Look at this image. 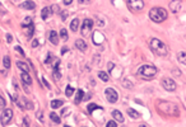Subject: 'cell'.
Masks as SVG:
<instances>
[{
    "label": "cell",
    "instance_id": "obj_20",
    "mask_svg": "<svg viewBox=\"0 0 186 127\" xmlns=\"http://www.w3.org/2000/svg\"><path fill=\"white\" fill-rule=\"evenodd\" d=\"M51 14V8H43L42 9V13H41V18H42L43 20H46L47 18H49V15Z\"/></svg>",
    "mask_w": 186,
    "mask_h": 127
},
{
    "label": "cell",
    "instance_id": "obj_45",
    "mask_svg": "<svg viewBox=\"0 0 186 127\" xmlns=\"http://www.w3.org/2000/svg\"><path fill=\"white\" fill-rule=\"evenodd\" d=\"M23 125H24V126H29V122H28V118L27 117L24 118V123H23Z\"/></svg>",
    "mask_w": 186,
    "mask_h": 127
},
{
    "label": "cell",
    "instance_id": "obj_26",
    "mask_svg": "<svg viewBox=\"0 0 186 127\" xmlns=\"http://www.w3.org/2000/svg\"><path fill=\"white\" fill-rule=\"evenodd\" d=\"M87 109H88V112H89V113H92V112L96 111V109H102V107L97 105L96 103H89V104H88V107H87Z\"/></svg>",
    "mask_w": 186,
    "mask_h": 127
},
{
    "label": "cell",
    "instance_id": "obj_41",
    "mask_svg": "<svg viewBox=\"0 0 186 127\" xmlns=\"http://www.w3.org/2000/svg\"><path fill=\"white\" fill-rule=\"evenodd\" d=\"M63 3H64V5H70L73 3V0H63Z\"/></svg>",
    "mask_w": 186,
    "mask_h": 127
},
{
    "label": "cell",
    "instance_id": "obj_27",
    "mask_svg": "<svg viewBox=\"0 0 186 127\" xmlns=\"http://www.w3.org/2000/svg\"><path fill=\"white\" fill-rule=\"evenodd\" d=\"M31 24H33V23H32V18H31V17H27V18H24V20L22 22V27L23 28H27Z\"/></svg>",
    "mask_w": 186,
    "mask_h": 127
},
{
    "label": "cell",
    "instance_id": "obj_35",
    "mask_svg": "<svg viewBox=\"0 0 186 127\" xmlns=\"http://www.w3.org/2000/svg\"><path fill=\"white\" fill-rule=\"evenodd\" d=\"M122 85H124V87H128V88H130V89H131V88H133V85L130 84V83H129V80H124V83H122Z\"/></svg>",
    "mask_w": 186,
    "mask_h": 127
},
{
    "label": "cell",
    "instance_id": "obj_34",
    "mask_svg": "<svg viewBox=\"0 0 186 127\" xmlns=\"http://www.w3.org/2000/svg\"><path fill=\"white\" fill-rule=\"evenodd\" d=\"M106 126H107V127H117V123L115 122V121H110V122H108Z\"/></svg>",
    "mask_w": 186,
    "mask_h": 127
},
{
    "label": "cell",
    "instance_id": "obj_37",
    "mask_svg": "<svg viewBox=\"0 0 186 127\" xmlns=\"http://www.w3.org/2000/svg\"><path fill=\"white\" fill-rule=\"evenodd\" d=\"M37 118L41 121V122H45V121H43V117H42V112H41V111L37 112Z\"/></svg>",
    "mask_w": 186,
    "mask_h": 127
},
{
    "label": "cell",
    "instance_id": "obj_18",
    "mask_svg": "<svg viewBox=\"0 0 186 127\" xmlns=\"http://www.w3.org/2000/svg\"><path fill=\"white\" fill-rule=\"evenodd\" d=\"M177 60H179L182 65H185L186 66V52L185 51H180L179 54H177Z\"/></svg>",
    "mask_w": 186,
    "mask_h": 127
},
{
    "label": "cell",
    "instance_id": "obj_7",
    "mask_svg": "<svg viewBox=\"0 0 186 127\" xmlns=\"http://www.w3.org/2000/svg\"><path fill=\"white\" fill-rule=\"evenodd\" d=\"M105 95H106V99L110 103H116L117 99H119V93L114 88H107L105 90Z\"/></svg>",
    "mask_w": 186,
    "mask_h": 127
},
{
    "label": "cell",
    "instance_id": "obj_46",
    "mask_svg": "<svg viewBox=\"0 0 186 127\" xmlns=\"http://www.w3.org/2000/svg\"><path fill=\"white\" fill-rule=\"evenodd\" d=\"M61 17H63V19H65L66 17H68V14L66 13H63V14H61Z\"/></svg>",
    "mask_w": 186,
    "mask_h": 127
},
{
    "label": "cell",
    "instance_id": "obj_1",
    "mask_svg": "<svg viewBox=\"0 0 186 127\" xmlns=\"http://www.w3.org/2000/svg\"><path fill=\"white\" fill-rule=\"evenodd\" d=\"M149 47L156 55L158 56H168L170 54V48L163 41L158 40V38H152L149 41Z\"/></svg>",
    "mask_w": 186,
    "mask_h": 127
},
{
    "label": "cell",
    "instance_id": "obj_23",
    "mask_svg": "<svg viewBox=\"0 0 186 127\" xmlns=\"http://www.w3.org/2000/svg\"><path fill=\"white\" fill-rule=\"evenodd\" d=\"M97 75H98V78L101 79L102 81H106V83H107L108 80H110V76H108V74L105 73V71H98V73H97Z\"/></svg>",
    "mask_w": 186,
    "mask_h": 127
},
{
    "label": "cell",
    "instance_id": "obj_19",
    "mask_svg": "<svg viewBox=\"0 0 186 127\" xmlns=\"http://www.w3.org/2000/svg\"><path fill=\"white\" fill-rule=\"evenodd\" d=\"M17 66L19 67L22 71H24V73H29V67H28V65L26 64V62H23V61H17Z\"/></svg>",
    "mask_w": 186,
    "mask_h": 127
},
{
    "label": "cell",
    "instance_id": "obj_32",
    "mask_svg": "<svg viewBox=\"0 0 186 127\" xmlns=\"http://www.w3.org/2000/svg\"><path fill=\"white\" fill-rule=\"evenodd\" d=\"M5 105H7V102H5V99L3 98V95L0 94V109H4Z\"/></svg>",
    "mask_w": 186,
    "mask_h": 127
},
{
    "label": "cell",
    "instance_id": "obj_5",
    "mask_svg": "<svg viewBox=\"0 0 186 127\" xmlns=\"http://www.w3.org/2000/svg\"><path fill=\"white\" fill-rule=\"evenodd\" d=\"M11 118H13V111L10 108H7V109H3L1 112V116H0V122H1L3 126H8L10 123Z\"/></svg>",
    "mask_w": 186,
    "mask_h": 127
},
{
    "label": "cell",
    "instance_id": "obj_33",
    "mask_svg": "<svg viewBox=\"0 0 186 127\" xmlns=\"http://www.w3.org/2000/svg\"><path fill=\"white\" fill-rule=\"evenodd\" d=\"M51 13H60V8H59V5H52L51 7Z\"/></svg>",
    "mask_w": 186,
    "mask_h": 127
},
{
    "label": "cell",
    "instance_id": "obj_30",
    "mask_svg": "<svg viewBox=\"0 0 186 127\" xmlns=\"http://www.w3.org/2000/svg\"><path fill=\"white\" fill-rule=\"evenodd\" d=\"M74 89H73L72 87H70V85H68L66 87V90H65V94H66V97H72L73 95V93H74Z\"/></svg>",
    "mask_w": 186,
    "mask_h": 127
},
{
    "label": "cell",
    "instance_id": "obj_25",
    "mask_svg": "<svg viewBox=\"0 0 186 127\" xmlns=\"http://www.w3.org/2000/svg\"><path fill=\"white\" fill-rule=\"evenodd\" d=\"M50 118H51V121L52 122H55L56 125H59V123L61 122V120H60V117L57 116V114L55 113V112H51V113H50Z\"/></svg>",
    "mask_w": 186,
    "mask_h": 127
},
{
    "label": "cell",
    "instance_id": "obj_10",
    "mask_svg": "<svg viewBox=\"0 0 186 127\" xmlns=\"http://www.w3.org/2000/svg\"><path fill=\"white\" fill-rule=\"evenodd\" d=\"M56 62L54 65V78L56 80H60L61 79V74H60V60H57L56 58Z\"/></svg>",
    "mask_w": 186,
    "mask_h": 127
},
{
    "label": "cell",
    "instance_id": "obj_6",
    "mask_svg": "<svg viewBox=\"0 0 186 127\" xmlns=\"http://www.w3.org/2000/svg\"><path fill=\"white\" fill-rule=\"evenodd\" d=\"M92 27H93V20L87 18L83 20V24H82V28H80V33L83 37H88L91 34V31H92Z\"/></svg>",
    "mask_w": 186,
    "mask_h": 127
},
{
    "label": "cell",
    "instance_id": "obj_13",
    "mask_svg": "<svg viewBox=\"0 0 186 127\" xmlns=\"http://www.w3.org/2000/svg\"><path fill=\"white\" fill-rule=\"evenodd\" d=\"M111 114H112V117H114V120H116V122H124V116L120 111L114 109V111L111 112Z\"/></svg>",
    "mask_w": 186,
    "mask_h": 127
},
{
    "label": "cell",
    "instance_id": "obj_40",
    "mask_svg": "<svg viewBox=\"0 0 186 127\" xmlns=\"http://www.w3.org/2000/svg\"><path fill=\"white\" fill-rule=\"evenodd\" d=\"M42 81H43V84L46 85V88H47V89H50V88H51V87H50V84H49V83H47V80H46L45 78H42Z\"/></svg>",
    "mask_w": 186,
    "mask_h": 127
},
{
    "label": "cell",
    "instance_id": "obj_17",
    "mask_svg": "<svg viewBox=\"0 0 186 127\" xmlns=\"http://www.w3.org/2000/svg\"><path fill=\"white\" fill-rule=\"evenodd\" d=\"M83 95H84V91L82 89H78L76 90V94H75V104H79V103L82 102V99H83Z\"/></svg>",
    "mask_w": 186,
    "mask_h": 127
},
{
    "label": "cell",
    "instance_id": "obj_16",
    "mask_svg": "<svg viewBox=\"0 0 186 127\" xmlns=\"http://www.w3.org/2000/svg\"><path fill=\"white\" fill-rule=\"evenodd\" d=\"M102 41H103V36L102 34H99L98 32H94L93 33V43L94 45H99V43H102Z\"/></svg>",
    "mask_w": 186,
    "mask_h": 127
},
{
    "label": "cell",
    "instance_id": "obj_8",
    "mask_svg": "<svg viewBox=\"0 0 186 127\" xmlns=\"http://www.w3.org/2000/svg\"><path fill=\"white\" fill-rule=\"evenodd\" d=\"M161 84H162V87H163L167 91H175V90H176V88H177L176 83L173 81L172 79H170V78H164V79H162Z\"/></svg>",
    "mask_w": 186,
    "mask_h": 127
},
{
    "label": "cell",
    "instance_id": "obj_43",
    "mask_svg": "<svg viewBox=\"0 0 186 127\" xmlns=\"http://www.w3.org/2000/svg\"><path fill=\"white\" fill-rule=\"evenodd\" d=\"M37 46H38V41L33 40V42H32V47H37Z\"/></svg>",
    "mask_w": 186,
    "mask_h": 127
},
{
    "label": "cell",
    "instance_id": "obj_22",
    "mask_svg": "<svg viewBox=\"0 0 186 127\" xmlns=\"http://www.w3.org/2000/svg\"><path fill=\"white\" fill-rule=\"evenodd\" d=\"M78 27H79V19L74 18L72 20V23H70V29H72L73 32H76L78 31Z\"/></svg>",
    "mask_w": 186,
    "mask_h": 127
},
{
    "label": "cell",
    "instance_id": "obj_28",
    "mask_svg": "<svg viewBox=\"0 0 186 127\" xmlns=\"http://www.w3.org/2000/svg\"><path fill=\"white\" fill-rule=\"evenodd\" d=\"M3 65H4L5 69H9V67H10V58H9V56H4V58H3Z\"/></svg>",
    "mask_w": 186,
    "mask_h": 127
},
{
    "label": "cell",
    "instance_id": "obj_3",
    "mask_svg": "<svg viewBox=\"0 0 186 127\" xmlns=\"http://www.w3.org/2000/svg\"><path fill=\"white\" fill-rule=\"evenodd\" d=\"M157 67L153 66V65H143L138 69V75L144 79H150L157 75Z\"/></svg>",
    "mask_w": 186,
    "mask_h": 127
},
{
    "label": "cell",
    "instance_id": "obj_44",
    "mask_svg": "<svg viewBox=\"0 0 186 127\" xmlns=\"http://www.w3.org/2000/svg\"><path fill=\"white\" fill-rule=\"evenodd\" d=\"M7 40H8V42H9V43H10V42H11V41H13V37H11V36H10V34H7Z\"/></svg>",
    "mask_w": 186,
    "mask_h": 127
},
{
    "label": "cell",
    "instance_id": "obj_15",
    "mask_svg": "<svg viewBox=\"0 0 186 127\" xmlns=\"http://www.w3.org/2000/svg\"><path fill=\"white\" fill-rule=\"evenodd\" d=\"M20 79H22L23 83H24L26 85H31V84H32V79H31V76H29L28 73H24V71H23L22 75H20Z\"/></svg>",
    "mask_w": 186,
    "mask_h": 127
},
{
    "label": "cell",
    "instance_id": "obj_9",
    "mask_svg": "<svg viewBox=\"0 0 186 127\" xmlns=\"http://www.w3.org/2000/svg\"><path fill=\"white\" fill-rule=\"evenodd\" d=\"M170 10H172L173 13H177V11L181 10V1L180 0H172L170 3Z\"/></svg>",
    "mask_w": 186,
    "mask_h": 127
},
{
    "label": "cell",
    "instance_id": "obj_42",
    "mask_svg": "<svg viewBox=\"0 0 186 127\" xmlns=\"http://www.w3.org/2000/svg\"><path fill=\"white\" fill-rule=\"evenodd\" d=\"M78 1H79V4H84V3L85 4H89V0H78Z\"/></svg>",
    "mask_w": 186,
    "mask_h": 127
},
{
    "label": "cell",
    "instance_id": "obj_36",
    "mask_svg": "<svg viewBox=\"0 0 186 127\" xmlns=\"http://www.w3.org/2000/svg\"><path fill=\"white\" fill-rule=\"evenodd\" d=\"M69 111H70L69 108L63 109V111H61V116H68V114H69Z\"/></svg>",
    "mask_w": 186,
    "mask_h": 127
},
{
    "label": "cell",
    "instance_id": "obj_4",
    "mask_svg": "<svg viewBox=\"0 0 186 127\" xmlns=\"http://www.w3.org/2000/svg\"><path fill=\"white\" fill-rule=\"evenodd\" d=\"M126 4L131 11H140L144 9V0H126Z\"/></svg>",
    "mask_w": 186,
    "mask_h": 127
},
{
    "label": "cell",
    "instance_id": "obj_29",
    "mask_svg": "<svg viewBox=\"0 0 186 127\" xmlns=\"http://www.w3.org/2000/svg\"><path fill=\"white\" fill-rule=\"evenodd\" d=\"M60 37L63 38L64 41H68V38H69V34H68V31H66L65 28L60 29Z\"/></svg>",
    "mask_w": 186,
    "mask_h": 127
},
{
    "label": "cell",
    "instance_id": "obj_38",
    "mask_svg": "<svg viewBox=\"0 0 186 127\" xmlns=\"http://www.w3.org/2000/svg\"><path fill=\"white\" fill-rule=\"evenodd\" d=\"M16 51H18V52H19L20 55H23V56H24V51H23V50L20 48L19 46H16Z\"/></svg>",
    "mask_w": 186,
    "mask_h": 127
},
{
    "label": "cell",
    "instance_id": "obj_14",
    "mask_svg": "<svg viewBox=\"0 0 186 127\" xmlns=\"http://www.w3.org/2000/svg\"><path fill=\"white\" fill-rule=\"evenodd\" d=\"M49 38H50V42H51L52 45L56 46V45L59 43V36H57V33H56L55 31H51V32H50Z\"/></svg>",
    "mask_w": 186,
    "mask_h": 127
},
{
    "label": "cell",
    "instance_id": "obj_21",
    "mask_svg": "<svg viewBox=\"0 0 186 127\" xmlns=\"http://www.w3.org/2000/svg\"><path fill=\"white\" fill-rule=\"evenodd\" d=\"M128 114L130 116L131 118H134V120H137V118H139L140 117V113L138 111H135V109H133V108H129L128 109Z\"/></svg>",
    "mask_w": 186,
    "mask_h": 127
},
{
    "label": "cell",
    "instance_id": "obj_31",
    "mask_svg": "<svg viewBox=\"0 0 186 127\" xmlns=\"http://www.w3.org/2000/svg\"><path fill=\"white\" fill-rule=\"evenodd\" d=\"M33 31H34L33 24H31L29 27H27V36L28 37H32V34H33Z\"/></svg>",
    "mask_w": 186,
    "mask_h": 127
},
{
    "label": "cell",
    "instance_id": "obj_39",
    "mask_svg": "<svg viewBox=\"0 0 186 127\" xmlns=\"http://www.w3.org/2000/svg\"><path fill=\"white\" fill-rule=\"evenodd\" d=\"M68 51H69V48H68V47H63V48H61V55H65Z\"/></svg>",
    "mask_w": 186,
    "mask_h": 127
},
{
    "label": "cell",
    "instance_id": "obj_11",
    "mask_svg": "<svg viewBox=\"0 0 186 127\" xmlns=\"http://www.w3.org/2000/svg\"><path fill=\"white\" fill-rule=\"evenodd\" d=\"M75 47L79 50V51L85 52V50H87V43H85V41H83L82 38H79V40L75 41Z\"/></svg>",
    "mask_w": 186,
    "mask_h": 127
},
{
    "label": "cell",
    "instance_id": "obj_24",
    "mask_svg": "<svg viewBox=\"0 0 186 127\" xmlns=\"http://www.w3.org/2000/svg\"><path fill=\"white\" fill-rule=\"evenodd\" d=\"M63 104H64L63 100H60V99H54V100L51 102V108H52V109H56V108L61 107Z\"/></svg>",
    "mask_w": 186,
    "mask_h": 127
},
{
    "label": "cell",
    "instance_id": "obj_12",
    "mask_svg": "<svg viewBox=\"0 0 186 127\" xmlns=\"http://www.w3.org/2000/svg\"><path fill=\"white\" fill-rule=\"evenodd\" d=\"M22 9H27V10H32V9H34L36 8V4H34L33 1H31V0H27V1H24V3H22V4L19 5Z\"/></svg>",
    "mask_w": 186,
    "mask_h": 127
},
{
    "label": "cell",
    "instance_id": "obj_2",
    "mask_svg": "<svg viewBox=\"0 0 186 127\" xmlns=\"http://www.w3.org/2000/svg\"><path fill=\"white\" fill-rule=\"evenodd\" d=\"M149 18L156 23H161L167 19V10L161 7L153 8V9H150V11H149Z\"/></svg>",
    "mask_w": 186,
    "mask_h": 127
}]
</instances>
